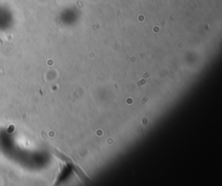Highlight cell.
I'll return each mask as SVG.
<instances>
[{
    "label": "cell",
    "instance_id": "1",
    "mask_svg": "<svg viewBox=\"0 0 222 186\" xmlns=\"http://www.w3.org/2000/svg\"><path fill=\"white\" fill-rule=\"evenodd\" d=\"M147 80H148V79H146V78L142 77L141 79L137 82V86H138V87H142V86H144L146 84V83H147Z\"/></svg>",
    "mask_w": 222,
    "mask_h": 186
}]
</instances>
